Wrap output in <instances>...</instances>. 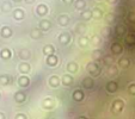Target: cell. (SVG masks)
<instances>
[{
  "label": "cell",
  "mask_w": 135,
  "mask_h": 119,
  "mask_svg": "<svg viewBox=\"0 0 135 119\" xmlns=\"http://www.w3.org/2000/svg\"><path fill=\"white\" fill-rule=\"evenodd\" d=\"M86 69H87V71L91 74V76H98V75H100V73H102L100 67L98 66L96 62H90V63L86 66Z\"/></svg>",
  "instance_id": "6da1fadb"
},
{
  "label": "cell",
  "mask_w": 135,
  "mask_h": 119,
  "mask_svg": "<svg viewBox=\"0 0 135 119\" xmlns=\"http://www.w3.org/2000/svg\"><path fill=\"white\" fill-rule=\"evenodd\" d=\"M71 33L69 32H61L59 35V37H57V41L60 42V43L62 44V45H67V44L71 43Z\"/></svg>",
  "instance_id": "7a4b0ae2"
},
{
  "label": "cell",
  "mask_w": 135,
  "mask_h": 119,
  "mask_svg": "<svg viewBox=\"0 0 135 119\" xmlns=\"http://www.w3.org/2000/svg\"><path fill=\"white\" fill-rule=\"evenodd\" d=\"M124 107V102L121 99H116L114 102H112V112L114 113H121Z\"/></svg>",
  "instance_id": "3957f363"
},
{
  "label": "cell",
  "mask_w": 135,
  "mask_h": 119,
  "mask_svg": "<svg viewBox=\"0 0 135 119\" xmlns=\"http://www.w3.org/2000/svg\"><path fill=\"white\" fill-rule=\"evenodd\" d=\"M48 12H49V8L46 4H40L36 7V14L38 17H44L46 14H48Z\"/></svg>",
  "instance_id": "277c9868"
},
{
  "label": "cell",
  "mask_w": 135,
  "mask_h": 119,
  "mask_svg": "<svg viewBox=\"0 0 135 119\" xmlns=\"http://www.w3.org/2000/svg\"><path fill=\"white\" fill-rule=\"evenodd\" d=\"M110 50H111V53L114 55H121L123 53V45L121 43H118V42H115V43L111 44Z\"/></svg>",
  "instance_id": "5b68a950"
},
{
  "label": "cell",
  "mask_w": 135,
  "mask_h": 119,
  "mask_svg": "<svg viewBox=\"0 0 135 119\" xmlns=\"http://www.w3.org/2000/svg\"><path fill=\"white\" fill-rule=\"evenodd\" d=\"M69 22H71V18L67 14H60L59 17H57V24H59L60 26H62V28L68 26Z\"/></svg>",
  "instance_id": "8992f818"
},
{
  "label": "cell",
  "mask_w": 135,
  "mask_h": 119,
  "mask_svg": "<svg viewBox=\"0 0 135 119\" xmlns=\"http://www.w3.org/2000/svg\"><path fill=\"white\" fill-rule=\"evenodd\" d=\"M18 57L21 58V60H23L24 62H26L31 57V51L28 50V49H21V50L18 51Z\"/></svg>",
  "instance_id": "52a82bcc"
},
{
  "label": "cell",
  "mask_w": 135,
  "mask_h": 119,
  "mask_svg": "<svg viewBox=\"0 0 135 119\" xmlns=\"http://www.w3.org/2000/svg\"><path fill=\"white\" fill-rule=\"evenodd\" d=\"M0 35H1L3 38H10V37H12L13 31L10 26H3L1 30H0Z\"/></svg>",
  "instance_id": "ba28073f"
},
{
  "label": "cell",
  "mask_w": 135,
  "mask_h": 119,
  "mask_svg": "<svg viewBox=\"0 0 135 119\" xmlns=\"http://www.w3.org/2000/svg\"><path fill=\"white\" fill-rule=\"evenodd\" d=\"M13 99H15V101L18 102V104H23L26 100V95L24 92H16L15 95H13Z\"/></svg>",
  "instance_id": "9c48e42d"
},
{
  "label": "cell",
  "mask_w": 135,
  "mask_h": 119,
  "mask_svg": "<svg viewBox=\"0 0 135 119\" xmlns=\"http://www.w3.org/2000/svg\"><path fill=\"white\" fill-rule=\"evenodd\" d=\"M46 62L49 67H55L56 64L59 63V57H57L55 54H54V55H50V56H47Z\"/></svg>",
  "instance_id": "30bf717a"
},
{
  "label": "cell",
  "mask_w": 135,
  "mask_h": 119,
  "mask_svg": "<svg viewBox=\"0 0 135 119\" xmlns=\"http://www.w3.org/2000/svg\"><path fill=\"white\" fill-rule=\"evenodd\" d=\"M50 28H51V23L48 19H42L40 22V24H38V29L41 31H48Z\"/></svg>",
  "instance_id": "8fae6325"
},
{
  "label": "cell",
  "mask_w": 135,
  "mask_h": 119,
  "mask_svg": "<svg viewBox=\"0 0 135 119\" xmlns=\"http://www.w3.org/2000/svg\"><path fill=\"white\" fill-rule=\"evenodd\" d=\"M12 84V76L8 74H3L0 75V85L1 86H6V85Z\"/></svg>",
  "instance_id": "7c38bea8"
},
{
  "label": "cell",
  "mask_w": 135,
  "mask_h": 119,
  "mask_svg": "<svg viewBox=\"0 0 135 119\" xmlns=\"http://www.w3.org/2000/svg\"><path fill=\"white\" fill-rule=\"evenodd\" d=\"M12 14L16 20H22V19H24V17H25V12H24L23 8H16Z\"/></svg>",
  "instance_id": "4fadbf2b"
},
{
  "label": "cell",
  "mask_w": 135,
  "mask_h": 119,
  "mask_svg": "<svg viewBox=\"0 0 135 119\" xmlns=\"http://www.w3.org/2000/svg\"><path fill=\"white\" fill-rule=\"evenodd\" d=\"M48 82H49V86H51L53 88H56V87H59V86H60V82H61V80L59 79V76L51 75L50 77H49Z\"/></svg>",
  "instance_id": "5bb4252c"
},
{
  "label": "cell",
  "mask_w": 135,
  "mask_h": 119,
  "mask_svg": "<svg viewBox=\"0 0 135 119\" xmlns=\"http://www.w3.org/2000/svg\"><path fill=\"white\" fill-rule=\"evenodd\" d=\"M18 70L23 74H28L31 71V66L28 63V62H22V63L18 66Z\"/></svg>",
  "instance_id": "9a60e30c"
},
{
  "label": "cell",
  "mask_w": 135,
  "mask_h": 119,
  "mask_svg": "<svg viewBox=\"0 0 135 119\" xmlns=\"http://www.w3.org/2000/svg\"><path fill=\"white\" fill-rule=\"evenodd\" d=\"M118 66H120L121 68H123V69L129 68V66H130V58L129 57H126V56L121 57L120 60H118Z\"/></svg>",
  "instance_id": "2e32d148"
},
{
  "label": "cell",
  "mask_w": 135,
  "mask_h": 119,
  "mask_svg": "<svg viewBox=\"0 0 135 119\" xmlns=\"http://www.w3.org/2000/svg\"><path fill=\"white\" fill-rule=\"evenodd\" d=\"M114 31L117 36H123L127 32V28H126V25H123V24H117V25L115 26Z\"/></svg>",
  "instance_id": "e0dca14e"
},
{
  "label": "cell",
  "mask_w": 135,
  "mask_h": 119,
  "mask_svg": "<svg viewBox=\"0 0 135 119\" xmlns=\"http://www.w3.org/2000/svg\"><path fill=\"white\" fill-rule=\"evenodd\" d=\"M118 88V85L116 81H114V80H111V81H109L107 84V91L109 92V93H115V92L117 91Z\"/></svg>",
  "instance_id": "ac0fdd59"
},
{
  "label": "cell",
  "mask_w": 135,
  "mask_h": 119,
  "mask_svg": "<svg viewBox=\"0 0 135 119\" xmlns=\"http://www.w3.org/2000/svg\"><path fill=\"white\" fill-rule=\"evenodd\" d=\"M66 68H67V70H68L69 73H76L78 69H79V64L76 63V62H74V61H71V62L67 63Z\"/></svg>",
  "instance_id": "d6986e66"
},
{
  "label": "cell",
  "mask_w": 135,
  "mask_h": 119,
  "mask_svg": "<svg viewBox=\"0 0 135 119\" xmlns=\"http://www.w3.org/2000/svg\"><path fill=\"white\" fill-rule=\"evenodd\" d=\"M87 31V25L85 23H78L75 26V32L78 35H84Z\"/></svg>",
  "instance_id": "ffe728a7"
},
{
  "label": "cell",
  "mask_w": 135,
  "mask_h": 119,
  "mask_svg": "<svg viewBox=\"0 0 135 119\" xmlns=\"http://www.w3.org/2000/svg\"><path fill=\"white\" fill-rule=\"evenodd\" d=\"M43 54L47 56H50V55H54L55 54V48H54L53 44H47V45L43 46Z\"/></svg>",
  "instance_id": "44dd1931"
},
{
  "label": "cell",
  "mask_w": 135,
  "mask_h": 119,
  "mask_svg": "<svg viewBox=\"0 0 135 119\" xmlns=\"http://www.w3.org/2000/svg\"><path fill=\"white\" fill-rule=\"evenodd\" d=\"M0 57L3 58V60H5V61L6 60H10V58L12 57V51L7 48L3 49V50L0 51Z\"/></svg>",
  "instance_id": "7402d4cb"
},
{
  "label": "cell",
  "mask_w": 135,
  "mask_h": 119,
  "mask_svg": "<svg viewBox=\"0 0 135 119\" xmlns=\"http://www.w3.org/2000/svg\"><path fill=\"white\" fill-rule=\"evenodd\" d=\"M29 84H30V79H29L26 75H23L18 79V85L21 87H28Z\"/></svg>",
  "instance_id": "603a6c76"
},
{
  "label": "cell",
  "mask_w": 135,
  "mask_h": 119,
  "mask_svg": "<svg viewBox=\"0 0 135 119\" xmlns=\"http://www.w3.org/2000/svg\"><path fill=\"white\" fill-rule=\"evenodd\" d=\"M83 86H84L86 89H91L92 87L94 86L93 79L92 77H85L84 80H83Z\"/></svg>",
  "instance_id": "cb8c5ba5"
},
{
  "label": "cell",
  "mask_w": 135,
  "mask_h": 119,
  "mask_svg": "<svg viewBox=\"0 0 135 119\" xmlns=\"http://www.w3.org/2000/svg\"><path fill=\"white\" fill-rule=\"evenodd\" d=\"M124 42L129 45H135V35L134 33H126Z\"/></svg>",
  "instance_id": "d4e9b609"
},
{
  "label": "cell",
  "mask_w": 135,
  "mask_h": 119,
  "mask_svg": "<svg viewBox=\"0 0 135 119\" xmlns=\"http://www.w3.org/2000/svg\"><path fill=\"white\" fill-rule=\"evenodd\" d=\"M61 82L65 85V86H71L73 84V76L68 75V74H65L61 79Z\"/></svg>",
  "instance_id": "484cf974"
},
{
  "label": "cell",
  "mask_w": 135,
  "mask_h": 119,
  "mask_svg": "<svg viewBox=\"0 0 135 119\" xmlns=\"http://www.w3.org/2000/svg\"><path fill=\"white\" fill-rule=\"evenodd\" d=\"M91 57H92V60H93V61H99V60H102V57H103L102 50H99V49H96V50H93V51H92Z\"/></svg>",
  "instance_id": "4316f807"
},
{
  "label": "cell",
  "mask_w": 135,
  "mask_h": 119,
  "mask_svg": "<svg viewBox=\"0 0 135 119\" xmlns=\"http://www.w3.org/2000/svg\"><path fill=\"white\" fill-rule=\"evenodd\" d=\"M73 99L75 101H81L84 99V92L81 89H76V91L73 92Z\"/></svg>",
  "instance_id": "83f0119b"
},
{
  "label": "cell",
  "mask_w": 135,
  "mask_h": 119,
  "mask_svg": "<svg viewBox=\"0 0 135 119\" xmlns=\"http://www.w3.org/2000/svg\"><path fill=\"white\" fill-rule=\"evenodd\" d=\"M30 37L32 38V39H38V38H41L42 37L41 30H40V29H37V28L32 29V30L30 31Z\"/></svg>",
  "instance_id": "f1b7e54d"
},
{
  "label": "cell",
  "mask_w": 135,
  "mask_h": 119,
  "mask_svg": "<svg viewBox=\"0 0 135 119\" xmlns=\"http://www.w3.org/2000/svg\"><path fill=\"white\" fill-rule=\"evenodd\" d=\"M1 11H3L4 13H8L11 12V10H12V4L10 3V1H4L3 4H1Z\"/></svg>",
  "instance_id": "f546056e"
},
{
  "label": "cell",
  "mask_w": 135,
  "mask_h": 119,
  "mask_svg": "<svg viewBox=\"0 0 135 119\" xmlns=\"http://www.w3.org/2000/svg\"><path fill=\"white\" fill-rule=\"evenodd\" d=\"M89 42H90V39L87 37H85V36H81V37H79V39H78V44H79L81 48H87V46H89Z\"/></svg>",
  "instance_id": "4dcf8cb0"
},
{
  "label": "cell",
  "mask_w": 135,
  "mask_h": 119,
  "mask_svg": "<svg viewBox=\"0 0 135 119\" xmlns=\"http://www.w3.org/2000/svg\"><path fill=\"white\" fill-rule=\"evenodd\" d=\"M118 74V69H117V67L115 66V64H111V66H109L108 67V75L109 76H116Z\"/></svg>",
  "instance_id": "1f68e13d"
},
{
  "label": "cell",
  "mask_w": 135,
  "mask_h": 119,
  "mask_svg": "<svg viewBox=\"0 0 135 119\" xmlns=\"http://www.w3.org/2000/svg\"><path fill=\"white\" fill-rule=\"evenodd\" d=\"M111 28L110 26H104V28H102V30H100V33H102V36L103 37H105V38H109L110 36H111Z\"/></svg>",
  "instance_id": "d6a6232c"
},
{
  "label": "cell",
  "mask_w": 135,
  "mask_h": 119,
  "mask_svg": "<svg viewBox=\"0 0 135 119\" xmlns=\"http://www.w3.org/2000/svg\"><path fill=\"white\" fill-rule=\"evenodd\" d=\"M102 17H103V11L100 10V8L96 7L92 11V18H94V19H100Z\"/></svg>",
  "instance_id": "836d02e7"
},
{
  "label": "cell",
  "mask_w": 135,
  "mask_h": 119,
  "mask_svg": "<svg viewBox=\"0 0 135 119\" xmlns=\"http://www.w3.org/2000/svg\"><path fill=\"white\" fill-rule=\"evenodd\" d=\"M80 17H81L83 20H90L92 18V11H90V10L83 11V12L80 13Z\"/></svg>",
  "instance_id": "e575fe53"
},
{
  "label": "cell",
  "mask_w": 135,
  "mask_h": 119,
  "mask_svg": "<svg viewBox=\"0 0 135 119\" xmlns=\"http://www.w3.org/2000/svg\"><path fill=\"white\" fill-rule=\"evenodd\" d=\"M115 13H112V12H109V13H107V15H105V23L109 25V24H112L115 22Z\"/></svg>",
  "instance_id": "d590c367"
},
{
  "label": "cell",
  "mask_w": 135,
  "mask_h": 119,
  "mask_svg": "<svg viewBox=\"0 0 135 119\" xmlns=\"http://www.w3.org/2000/svg\"><path fill=\"white\" fill-rule=\"evenodd\" d=\"M86 7V0H76L75 1V8L76 10H84V8Z\"/></svg>",
  "instance_id": "8d00e7d4"
},
{
  "label": "cell",
  "mask_w": 135,
  "mask_h": 119,
  "mask_svg": "<svg viewBox=\"0 0 135 119\" xmlns=\"http://www.w3.org/2000/svg\"><path fill=\"white\" fill-rule=\"evenodd\" d=\"M53 106H54L53 99H51V98H47L46 100H44V102H43V107L46 110H50Z\"/></svg>",
  "instance_id": "74e56055"
},
{
  "label": "cell",
  "mask_w": 135,
  "mask_h": 119,
  "mask_svg": "<svg viewBox=\"0 0 135 119\" xmlns=\"http://www.w3.org/2000/svg\"><path fill=\"white\" fill-rule=\"evenodd\" d=\"M91 42L94 44V45H100V43H102V38L99 37V36H92L91 38Z\"/></svg>",
  "instance_id": "f35d334b"
},
{
  "label": "cell",
  "mask_w": 135,
  "mask_h": 119,
  "mask_svg": "<svg viewBox=\"0 0 135 119\" xmlns=\"http://www.w3.org/2000/svg\"><path fill=\"white\" fill-rule=\"evenodd\" d=\"M128 20L132 24H135V11H132V12L128 13Z\"/></svg>",
  "instance_id": "ab89813d"
},
{
  "label": "cell",
  "mask_w": 135,
  "mask_h": 119,
  "mask_svg": "<svg viewBox=\"0 0 135 119\" xmlns=\"http://www.w3.org/2000/svg\"><path fill=\"white\" fill-rule=\"evenodd\" d=\"M104 63L108 64V66H111V64L114 63V58H112V56H105L104 57Z\"/></svg>",
  "instance_id": "60d3db41"
},
{
  "label": "cell",
  "mask_w": 135,
  "mask_h": 119,
  "mask_svg": "<svg viewBox=\"0 0 135 119\" xmlns=\"http://www.w3.org/2000/svg\"><path fill=\"white\" fill-rule=\"evenodd\" d=\"M128 92L132 95H135V84H130L129 87H128Z\"/></svg>",
  "instance_id": "b9f144b4"
},
{
  "label": "cell",
  "mask_w": 135,
  "mask_h": 119,
  "mask_svg": "<svg viewBox=\"0 0 135 119\" xmlns=\"http://www.w3.org/2000/svg\"><path fill=\"white\" fill-rule=\"evenodd\" d=\"M15 119H26V116L24 113H18V114H16Z\"/></svg>",
  "instance_id": "7bdbcfd3"
},
{
  "label": "cell",
  "mask_w": 135,
  "mask_h": 119,
  "mask_svg": "<svg viewBox=\"0 0 135 119\" xmlns=\"http://www.w3.org/2000/svg\"><path fill=\"white\" fill-rule=\"evenodd\" d=\"M107 1H108V4H110V5H115L118 0H107Z\"/></svg>",
  "instance_id": "ee69618b"
},
{
  "label": "cell",
  "mask_w": 135,
  "mask_h": 119,
  "mask_svg": "<svg viewBox=\"0 0 135 119\" xmlns=\"http://www.w3.org/2000/svg\"><path fill=\"white\" fill-rule=\"evenodd\" d=\"M62 1H64L65 4H68V5H69V4H73L74 3V0H62Z\"/></svg>",
  "instance_id": "f6af8a7d"
},
{
  "label": "cell",
  "mask_w": 135,
  "mask_h": 119,
  "mask_svg": "<svg viewBox=\"0 0 135 119\" xmlns=\"http://www.w3.org/2000/svg\"><path fill=\"white\" fill-rule=\"evenodd\" d=\"M0 119H6L5 114H4V113H3V112H0Z\"/></svg>",
  "instance_id": "bcb514c9"
},
{
  "label": "cell",
  "mask_w": 135,
  "mask_h": 119,
  "mask_svg": "<svg viewBox=\"0 0 135 119\" xmlns=\"http://www.w3.org/2000/svg\"><path fill=\"white\" fill-rule=\"evenodd\" d=\"M24 1H25L26 4H32L33 1H35V0H24Z\"/></svg>",
  "instance_id": "7dc6e473"
},
{
  "label": "cell",
  "mask_w": 135,
  "mask_h": 119,
  "mask_svg": "<svg viewBox=\"0 0 135 119\" xmlns=\"http://www.w3.org/2000/svg\"><path fill=\"white\" fill-rule=\"evenodd\" d=\"M78 119H87V118H86V117H79Z\"/></svg>",
  "instance_id": "c3c4849f"
},
{
  "label": "cell",
  "mask_w": 135,
  "mask_h": 119,
  "mask_svg": "<svg viewBox=\"0 0 135 119\" xmlns=\"http://www.w3.org/2000/svg\"><path fill=\"white\" fill-rule=\"evenodd\" d=\"M13 1H15V3H21L22 0H13Z\"/></svg>",
  "instance_id": "681fc988"
},
{
  "label": "cell",
  "mask_w": 135,
  "mask_h": 119,
  "mask_svg": "<svg viewBox=\"0 0 135 119\" xmlns=\"http://www.w3.org/2000/svg\"><path fill=\"white\" fill-rule=\"evenodd\" d=\"M53 119H55V118H53Z\"/></svg>",
  "instance_id": "f907efd6"
}]
</instances>
